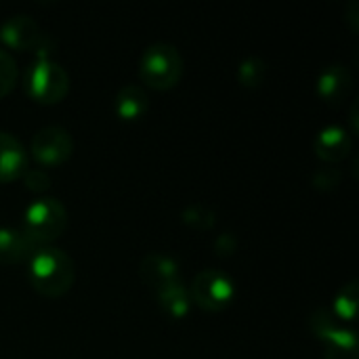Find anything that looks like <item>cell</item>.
Segmentation results:
<instances>
[{
	"mask_svg": "<svg viewBox=\"0 0 359 359\" xmlns=\"http://www.w3.org/2000/svg\"><path fill=\"white\" fill-rule=\"evenodd\" d=\"M236 78L242 88L257 90L263 86V82L267 78V63L261 57H248L238 65Z\"/></svg>",
	"mask_w": 359,
	"mask_h": 359,
	"instance_id": "17",
	"label": "cell"
},
{
	"mask_svg": "<svg viewBox=\"0 0 359 359\" xmlns=\"http://www.w3.org/2000/svg\"><path fill=\"white\" fill-rule=\"evenodd\" d=\"M349 120H351V130H349V135H351V137H355V135H358V101H353V103H351Z\"/></svg>",
	"mask_w": 359,
	"mask_h": 359,
	"instance_id": "24",
	"label": "cell"
},
{
	"mask_svg": "<svg viewBox=\"0 0 359 359\" xmlns=\"http://www.w3.org/2000/svg\"><path fill=\"white\" fill-rule=\"evenodd\" d=\"M181 221L196 229V231H210L217 223V215L212 208L208 206H202V204H194V206H187L183 212H181Z\"/></svg>",
	"mask_w": 359,
	"mask_h": 359,
	"instance_id": "18",
	"label": "cell"
},
{
	"mask_svg": "<svg viewBox=\"0 0 359 359\" xmlns=\"http://www.w3.org/2000/svg\"><path fill=\"white\" fill-rule=\"evenodd\" d=\"M139 278L151 292H156L168 284L181 282V267L164 252H147L139 261Z\"/></svg>",
	"mask_w": 359,
	"mask_h": 359,
	"instance_id": "10",
	"label": "cell"
},
{
	"mask_svg": "<svg viewBox=\"0 0 359 359\" xmlns=\"http://www.w3.org/2000/svg\"><path fill=\"white\" fill-rule=\"evenodd\" d=\"M67 229V210L57 198H38L23 210L21 231L40 250L48 248Z\"/></svg>",
	"mask_w": 359,
	"mask_h": 359,
	"instance_id": "3",
	"label": "cell"
},
{
	"mask_svg": "<svg viewBox=\"0 0 359 359\" xmlns=\"http://www.w3.org/2000/svg\"><path fill=\"white\" fill-rule=\"evenodd\" d=\"M32 158L42 168H55L65 164L74 154V139L63 126H44L36 130L29 143Z\"/></svg>",
	"mask_w": 359,
	"mask_h": 359,
	"instance_id": "7",
	"label": "cell"
},
{
	"mask_svg": "<svg viewBox=\"0 0 359 359\" xmlns=\"http://www.w3.org/2000/svg\"><path fill=\"white\" fill-rule=\"evenodd\" d=\"M19 80V67L13 55L4 48H0V99L13 93Z\"/></svg>",
	"mask_w": 359,
	"mask_h": 359,
	"instance_id": "19",
	"label": "cell"
},
{
	"mask_svg": "<svg viewBox=\"0 0 359 359\" xmlns=\"http://www.w3.org/2000/svg\"><path fill=\"white\" fill-rule=\"evenodd\" d=\"M27 282L40 297L59 299L76 282V263L61 248H40L27 261Z\"/></svg>",
	"mask_w": 359,
	"mask_h": 359,
	"instance_id": "1",
	"label": "cell"
},
{
	"mask_svg": "<svg viewBox=\"0 0 359 359\" xmlns=\"http://www.w3.org/2000/svg\"><path fill=\"white\" fill-rule=\"evenodd\" d=\"M23 90L40 105L61 103L69 93V74L50 59H36L23 72Z\"/></svg>",
	"mask_w": 359,
	"mask_h": 359,
	"instance_id": "4",
	"label": "cell"
},
{
	"mask_svg": "<svg viewBox=\"0 0 359 359\" xmlns=\"http://www.w3.org/2000/svg\"><path fill=\"white\" fill-rule=\"evenodd\" d=\"M154 301L160 307V311L170 320H185L191 311V299L187 286L181 282L168 284L154 292Z\"/></svg>",
	"mask_w": 359,
	"mask_h": 359,
	"instance_id": "13",
	"label": "cell"
},
{
	"mask_svg": "<svg viewBox=\"0 0 359 359\" xmlns=\"http://www.w3.org/2000/svg\"><path fill=\"white\" fill-rule=\"evenodd\" d=\"M116 116L124 122H137L141 120L149 109V97L147 90L139 84H126L118 90L114 99Z\"/></svg>",
	"mask_w": 359,
	"mask_h": 359,
	"instance_id": "12",
	"label": "cell"
},
{
	"mask_svg": "<svg viewBox=\"0 0 359 359\" xmlns=\"http://www.w3.org/2000/svg\"><path fill=\"white\" fill-rule=\"evenodd\" d=\"M21 179H23L25 187H27L32 194H40V198H42V194H46V191L50 189V185H53V181H50V177H48V172H46L44 168H27L25 175H23Z\"/></svg>",
	"mask_w": 359,
	"mask_h": 359,
	"instance_id": "21",
	"label": "cell"
},
{
	"mask_svg": "<svg viewBox=\"0 0 359 359\" xmlns=\"http://www.w3.org/2000/svg\"><path fill=\"white\" fill-rule=\"evenodd\" d=\"M351 149H353V137L349 135L345 126H339V124H330L322 128L313 141V151L318 160L328 166L345 162Z\"/></svg>",
	"mask_w": 359,
	"mask_h": 359,
	"instance_id": "9",
	"label": "cell"
},
{
	"mask_svg": "<svg viewBox=\"0 0 359 359\" xmlns=\"http://www.w3.org/2000/svg\"><path fill=\"white\" fill-rule=\"evenodd\" d=\"M185 72V61L177 46L168 42L149 44L139 59V78L147 88L170 90L175 88Z\"/></svg>",
	"mask_w": 359,
	"mask_h": 359,
	"instance_id": "2",
	"label": "cell"
},
{
	"mask_svg": "<svg viewBox=\"0 0 359 359\" xmlns=\"http://www.w3.org/2000/svg\"><path fill=\"white\" fill-rule=\"evenodd\" d=\"M27 170V151L23 143L6 130H0V185L19 181Z\"/></svg>",
	"mask_w": 359,
	"mask_h": 359,
	"instance_id": "11",
	"label": "cell"
},
{
	"mask_svg": "<svg viewBox=\"0 0 359 359\" xmlns=\"http://www.w3.org/2000/svg\"><path fill=\"white\" fill-rule=\"evenodd\" d=\"M191 305L208 313L225 311L236 299L233 280L219 269H202L194 276L191 286H187Z\"/></svg>",
	"mask_w": 359,
	"mask_h": 359,
	"instance_id": "5",
	"label": "cell"
},
{
	"mask_svg": "<svg viewBox=\"0 0 359 359\" xmlns=\"http://www.w3.org/2000/svg\"><path fill=\"white\" fill-rule=\"evenodd\" d=\"M359 311V282L351 280L347 282L341 292L334 299L332 305V316L341 322V324H353L358 320Z\"/></svg>",
	"mask_w": 359,
	"mask_h": 359,
	"instance_id": "16",
	"label": "cell"
},
{
	"mask_svg": "<svg viewBox=\"0 0 359 359\" xmlns=\"http://www.w3.org/2000/svg\"><path fill=\"white\" fill-rule=\"evenodd\" d=\"M0 42L11 50H34L38 59H48L53 40L29 15H13L0 25Z\"/></svg>",
	"mask_w": 359,
	"mask_h": 359,
	"instance_id": "6",
	"label": "cell"
},
{
	"mask_svg": "<svg viewBox=\"0 0 359 359\" xmlns=\"http://www.w3.org/2000/svg\"><path fill=\"white\" fill-rule=\"evenodd\" d=\"M38 248L21 229L0 227V265H21L32 259Z\"/></svg>",
	"mask_w": 359,
	"mask_h": 359,
	"instance_id": "14",
	"label": "cell"
},
{
	"mask_svg": "<svg viewBox=\"0 0 359 359\" xmlns=\"http://www.w3.org/2000/svg\"><path fill=\"white\" fill-rule=\"evenodd\" d=\"M311 185H313V189H318L322 194H330V191L339 189V185H341V170H337L332 166L320 168L311 177Z\"/></svg>",
	"mask_w": 359,
	"mask_h": 359,
	"instance_id": "20",
	"label": "cell"
},
{
	"mask_svg": "<svg viewBox=\"0 0 359 359\" xmlns=\"http://www.w3.org/2000/svg\"><path fill=\"white\" fill-rule=\"evenodd\" d=\"M358 11H359L358 2H355V0H353V2H351V4H349V17H347V19H349V23H351V29H353V32H358V29H359V23H358Z\"/></svg>",
	"mask_w": 359,
	"mask_h": 359,
	"instance_id": "23",
	"label": "cell"
},
{
	"mask_svg": "<svg viewBox=\"0 0 359 359\" xmlns=\"http://www.w3.org/2000/svg\"><path fill=\"white\" fill-rule=\"evenodd\" d=\"M353 88V76L343 63H330L326 65L316 82V93L320 101H324L330 107H339L345 103Z\"/></svg>",
	"mask_w": 359,
	"mask_h": 359,
	"instance_id": "8",
	"label": "cell"
},
{
	"mask_svg": "<svg viewBox=\"0 0 359 359\" xmlns=\"http://www.w3.org/2000/svg\"><path fill=\"white\" fill-rule=\"evenodd\" d=\"M324 359H359V343L355 330L339 324L324 339Z\"/></svg>",
	"mask_w": 359,
	"mask_h": 359,
	"instance_id": "15",
	"label": "cell"
},
{
	"mask_svg": "<svg viewBox=\"0 0 359 359\" xmlns=\"http://www.w3.org/2000/svg\"><path fill=\"white\" fill-rule=\"evenodd\" d=\"M215 252L217 257H231L238 250V238L233 233H221L215 240Z\"/></svg>",
	"mask_w": 359,
	"mask_h": 359,
	"instance_id": "22",
	"label": "cell"
}]
</instances>
